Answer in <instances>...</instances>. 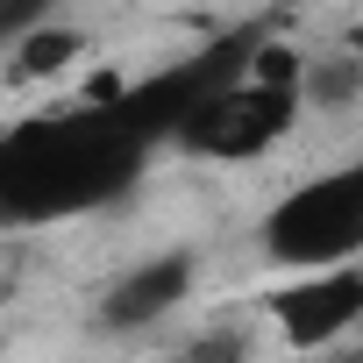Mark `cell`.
<instances>
[{
    "instance_id": "6da1fadb",
    "label": "cell",
    "mask_w": 363,
    "mask_h": 363,
    "mask_svg": "<svg viewBox=\"0 0 363 363\" xmlns=\"http://www.w3.org/2000/svg\"><path fill=\"white\" fill-rule=\"evenodd\" d=\"M143 171V135L121 107H86L72 121H29L0 135V221L36 228L114 200Z\"/></svg>"
},
{
    "instance_id": "7a4b0ae2",
    "label": "cell",
    "mask_w": 363,
    "mask_h": 363,
    "mask_svg": "<svg viewBox=\"0 0 363 363\" xmlns=\"http://www.w3.org/2000/svg\"><path fill=\"white\" fill-rule=\"evenodd\" d=\"M299 114H306V107H299V86L235 72V79L207 86L186 114H178L171 135L186 143L193 157H207V164H257V157H271V150L292 135Z\"/></svg>"
},
{
    "instance_id": "3957f363",
    "label": "cell",
    "mask_w": 363,
    "mask_h": 363,
    "mask_svg": "<svg viewBox=\"0 0 363 363\" xmlns=\"http://www.w3.org/2000/svg\"><path fill=\"white\" fill-rule=\"evenodd\" d=\"M356 250H363V171L356 164L306 178L264 214V257L285 271L349 264Z\"/></svg>"
},
{
    "instance_id": "277c9868",
    "label": "cell",
    "mask_w": 363,
    "mask_h": 363,
    "mask_svg": "<svg viewBox=\"0 0 363 363\" xmlns=\"http://www.w3.org/2000/svg\"><path fill=\"white\" fill-rule=\"evenodd\" d=\"M264 306H271L285 349H328L363 320V271H356V257L320 264V271H292V285L271 292Z\"/></svg>"
},
{
    "instance_id": "5b68a950",
    "label": "cell",
    "mask_w": 363,
    "mask_h": 363,
    "mask_svg": "<svg viewBox=\"0 0 363 363\" xmlns=\"http://www.w3.org/2000/svg\"><path fill=\"white\" fill-rule=\"evenodd\" d=\"M193 278H200V257H193V250H164V257H150V264H135L128 278L107 285L100 320H107L114 335H128V328H157V320H171L178 306L193 299Z\"/></svg>"
},
{
    "instance_id": "8992f818",
    "label": "cell",
    "mask_w": 363,
    "mask_h": 363,
    "mask_svg": "<svg viewBox=\"0 0 363 363\" xmlns=\"http://www.w3.org/2000/svg\"><path fill=\"white\" fill-rule=\"evenodd\" d=\"M0 57H8V79H22V86H36V79H57V72H72L79 57H86V36L72 29V22H29L22 36H8L0 43Z\"/></svg>"
},
{
    "instance_id": "52a82bcc",
    "label": "cell",
    "mask_w": 363,
    "mask_h": 363,
    "mask_svg": "<svg viewBox=\"0 0 363 363\" xmlns=\"http://www.w3.org/2000/svg\"><path fill=\"white\" fill-rule=\"evenodd\" d=\"M356 93H363V65L356 57L299 65V107H356Z\"/></svg>"
},
{
    "instance_id": "ba28073f",
    "label": "cell",
    "mask_w": 363,
    "mask_h": 363,
    "mask_svg": "<svg viewBox=\"0 0 363 363\" xmlns=\"http://www.w3.org/2000/svg\"><path fill=\"white\" fill-rule=\"evenodd\" d=\"M57 8V0H0V43H8V36H22L29 22H43Z\"/></svg>"
}]
</instances>
